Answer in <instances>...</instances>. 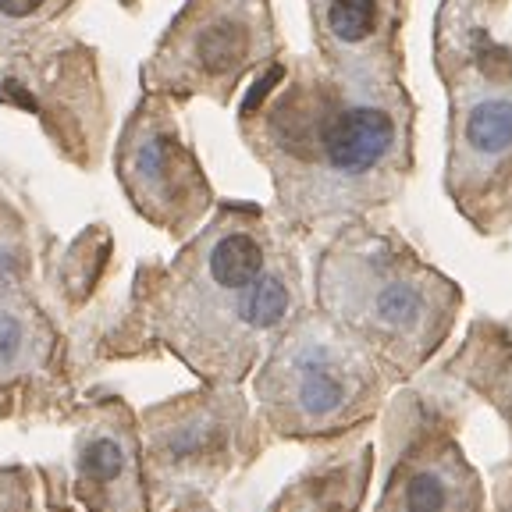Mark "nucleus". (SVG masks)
I'll use <instances>...</instances> for the list:
<instances>
[{"instance_id":"1","label":"nucleus","mask_w":512,"mask_h":512,"mask_svg":"<svg viewBox=\"0 0 512 512\" xmlns=\"http://www.w3.org/2000/svg\"><path fill=\"white\" fill-rule=\"evenodd\" d=\"M324 296L349 328L381 345L402 367L431 356L445 328H452L456 310L448 281L384 249L345 253V260L331 264Z\"/></svg>"},{"instance_id":"2","label":"nucleus","mask_w":512,"mask_h":512,"mask_svg":"<svg viewBox=\"0 0 512 512\" xmlns=\"http://www.w3.org/2000/svg\"><path fill=\"white\" fill-rule=\"evenodd\" d=\"M264 395L281 431L335 434L374 413L381 381L363 345L310 324L274 356Z\"/></svg>"},{"instance_id":"3","label":"nucleus","mask_w":512,"mask_h":512,"mask_svg":"<svg viewBox=\"0 0 512 512\" xmlns=\"http://www.w3.org/2000/svg\"><path fill=\"white\" fill-rule=\"evenodd\" d=\"M377 512H484V488L463 452L438 441L399 459Z\"/></svg>"},{"instance_id":"4","label":"nucleus","mask_w":512,"mask_h":512,"mask_svg":"<svg viewBox=\"0 0 512 512\" xmlns=\"http://www.w3.org/2000/svg\"><path fill=\"white\" fill-rule=\"evenodd\" d=\"M399 139V121L381 104H342L324 118L320 153L338 175L363 178L392 157Z\"/></svg>"},{"instance_id":"5","label":"nucleus","mask_w":512,"mask_h":512,"mask_svg":"<svg viewBox=\"0 0 512 512\" xmlns=\"http://www.w3.org/2000/svg\"><path fill=\"white\" fill-rule=\"evenodd\" d=\"M264 274H267V253L253 232L232 228V232L217 235L210 242L207 278L214 288H221V292H246Z\"/></svg>"},{"instance_id":"6","label":"nucleus","mask_w":512,"mask_h":512,"mask_svg":"<svg viewBox=\"0 0 512 512\" xmlns=\"http://www.w3.org/2000/svg\"><path fill=\"white\" fill-rule=\"evenodd\" d=\"M79 473H82V484L96 488L100 495H107L104 512L107 509H132L128 498L121 495V484H132V448L121 434H93L86 438L79 452Z\"/></svg>"},{"instance_id":"7","label":"nucleus","mask_w":512,"mask_h":512,"mask_svg":"<svg viewBox=\"0 0 512 512\" xmlns=\"http://www.w3.org/2000/svg\"><path fill=\"white\" fill-rule=\"evenodd\" d=\"M246 50H249V29L246 22H239L232 15L207 22L200 29V36H196V64L210 75L239 68Z\"/></svg>"},{"instance_id":"8","label":"nucleus","mask_w":512,"mask_h":512,"mask_svg":"<svg viewBox=\"0 0 512 512\" xmlns=\"http://www.w3.org/2000/svg\"><path fill=\"white\" fill-rule=\"evenodd\" d=\"M288 306H292V285L278 271H267L256 285L246 288L239 306V324L253 335L256 331H271L285 320Z\"/></svg>"},{"instance_id":"9","label":"nucleus","mask_w":512,"mask_h":512,"mask_svg":"<svg viewBox=\"0 0 512 512\" xmlns=\"http://www.w3.org/2000/svg\"><path fill=\"white\" fill-rule=\"evenodd\" d=\"M466 143L480 157H498L512 146V100H480L466 121Z\"/></svg>"},{"instance_id":"10","label":"nucleus","mask_w":512,"mask_h":512,"mask_svg":"<svg viewBox=\"0 0 512 512\" xmlns=\"http://www.w3.org/2000/svg\"><path fill=\"white\" fill-rule=\"evenodd\" d=\"M381 0H328V32L342 47H360L381 25Z\"/></svg>"},{"instance_id":"11","label":"nucleus","mask_w":512,"mask_h":512,"mask_svg":"<svg viewBox=\"0 0 512 512\" xmlns=\"http://www.w3.org/2000/svg\"><path fill=\"white\" fill-rule=\"evenodd\" d=\"M25 352V328L15 313L0 310V374H8L22 363Z\"/></svg>"},{"instance_id":"12","label":"nucleus","mask_w":512,"mask_h":512,"mask_svg":"<svg viewBox=\"0 0 512 512\" xmlns=\"http://www.w3.org/2000/svg\"><path fill=\"white\" fill-rule=\"evenodd\" d=\"M43 8V0H0V15L4 18H29Z\"/></svg>"},{"instance_id":"13","label":"nucleus","mask_w":512,"mask_h":512,"mask_svg":"<svg viewBox=\"0 0 512 512\" xmlns=\"http://www.w3.org/2000/svg\"><path fill=\"white\" fill-rule=\"evenodd\" d=\"M0 498H8V491H0Z\"/></svg>"}]
</instances>
